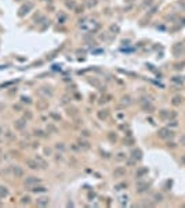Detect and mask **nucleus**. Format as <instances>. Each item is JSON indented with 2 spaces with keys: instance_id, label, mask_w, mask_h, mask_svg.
Wrapping results in <instances>:
<instances>
[{
  "instance_id": "nucleus-5",
  "label": "nucleus",
  "mask_w": 185,
  "mask_h": 208,
  "mask_svg": "<svg viewBox=\"0 0 185 208\" xmlns=\"http://www.w3.org/2000/svg\"><path fill=\"white\" fill-rule=\"evenodd\" d=\"M142 110L147 112H152L155 110V107L152 103H145V104H142Z\"/></svg>"
},
{
  "instance_id": "nucleus-4",
  "label": "nucleus",
  "mask_w": 185,
  "mask_h": 208,
  "mask_svg": "<svg viewBox=\"0 0 185 208\" xmlns=\"http://www.w3.org/2000/svg\"><path fill=\"white\" fill-rule=\"evenodd\" d=\"M148 189H149V183H142V182H139L138 187H137V192H138V193H144V192H147Z\"/></svg>"
},
{
  "instance_id": "nucleus-2",
  "label": "nucleus",
  "mask_w": 185,
  "mask_h": 208,
  "mask_svg": "<svg viewBox=\"0 0 185 208\" xmlns=\"http://www.w3.org/2000/svg\"><path fill=\"white\" fill-rule=\"evenodd\" d=\"M158 136L160 137V139H163V140H169V139H171V137L174 136V133L169 128H162V129H159Z\"/></svg>"
},
{
  "instance_id": "nucleus-9",
  "label": "nucleus",
  "mask_w": 185,
  "mask_h": 208,
  "mask_svg": "<svg viewBox=\"0 0 185 208\" xmlns=\"http://www.w3.org/2000/svg\"><path fill=\"white\" fill-rule=\"evenodd\" d=\"M160 118H162V120H167V118H169L170 120V112L167 111V110H162V111H160Z\"/></svg>"
},
{
  "instance_id": "nucleus-16",
  "label": "nucleus",
  "mask_w": 185,
  "mask_h": 208,
  "mask_svg": "<svg viewBox=\"0 0 185 208\" xmlns=\"http://www.w3.org/2000/svg\"><path fill=\"white\" fill-rule=\"evenodd\" d=\"M180 144H181V146H185V135H181V137H180Z\"/></svg>"
},
{
  "instance_id": "nucleus-11",
  "label": "nucleus",
  "mask_w": 185,
  "mask_h": 208,
  "mask_svg": "<svg viewBox=\"0 0 185 208\" xmlns=\"http://www.w3.org/2000/svg\"><path fill=\"white\" fill-rule=\"evenodd\" d=\"M39 204H40V205H47V204H48V199H46V197L39 199Z\"/></svg>"
},
{
  "instance_id": "nucleus-17",
  "label": "nucleus",
  "mask_w": 185,
  "mask_h": 208,
  "mask_svg": "<svg viewBox=\"0 0 185 208\" xmlns=\"http://www.w3.org/2000/svg\"><path fill=\"white\" fill-rule=\"evenodd\" d=\"M184 65H185V63H181V64H177V65H176V70H178V71H180V70H182V68H184Z\"/></svg>"
},
{
  "instance_id": "nucleus-15",
  "label": "nucleus",
  "mask_w": 185,
  "mask_h": 208,
  "mask_svg": "<svg viewBox=\"0 0 185 208\" xmlns=\"http://www.w3.org/2000/svg\"><path fill=\"white\" fill-rule=\"evenodd\" d=\"M152 4V0H145L144 3H142V8H145L147 6H151Z\"/></svg>"
},
{
  "instance_id": "nucleus-14",
  "label": "nucleus",
  "mask_w": 185,
  "mask_h": 208,
  "mask_svg": "<svg viewBox=\"0 0 185 208\" xmlns=\"http://www.w3.org/2000/svg\"><path fill=\"white\" fill-rule=\"evenodd\" d=\"M98 117H100L101 120H105V118L108 117V112H107V111H105V112H100V114H98Z\"/></svg>"
},
{
  "instance_id": "nucleus-8",
  "label": "nucleus",
  "mask_w": 185,
  "mask_h": 208,
  "mask_svg": "<svg viewBox=\"0 0 185 208\" xmlns=\"http://www.w3.org/2000/svg\"><path fill=\"white\" fill-rule=\"evenodd\" d=\"M171 103H173V105H180V104L182 103V97L181 96H174Z\"/></svg>"
},
{
  "instance_id": "nucleus-6",
  "label": "nucleus",
  "mask_w": 185,
  "mask_h": 208,
  "mask_svg": "<svg viewBox=\"0 0 185 208\" xmlns=\"http://www.w3.org/2000/svg\"><path fill=\"white\" fill-rule=\"evenodd\" d=\"M176 7L180 11H185V0H178L177 3H176Z\"/></svg>"
},
{
  "instance_id": "nucleus-10",
  "label": "nucleus",
  "mask_w": 185,
  "mask_h": 208,
  "mask_svg": "<svg viewBox=\"0 0 185 208\" xmlns=\"http://www.w3.org/2000/svg\"><path fill=\"white\" fill-rule=\"evenodd\" d=\"M122 103L126 104V105H129V104H131V99H130V96H124L123 99H122Z\"/></svg>"
},
{
  "instance_id": "nucleus-3",
  "label": "nucleus",
  "mask_w": 185,
  "mask_h": 208,
  "mask_svg": "<svg viewBox=\"0 0 185 208\" xmlns=\"http://www.w3.org/2000/svg\"><path fill=\"white\" fill-rule=\"evenodd\" d=\"M131 158H133V161H139L142 158V151H141L139 149L133 150V151H131Z\"/></svg>"
},
{
  "instance_id": "nucleus-13",
  "label": "nucleus",
  "mask_w": 185,
  "mask_h": 208,
  "mask_svg": "<svg viewBox=\"0 0 185 208\" xmlns=\"http://www.w3.org/2000/svg\"><path fill=\"white\" fill-rule=\"evenodd\" d=\"M7 190H6V187H1L0 186V197H4V196H7Z\"/></svg>"
},
{
  "instance_id": "nucleus-1",
  "label": "nucleus",
  "mask_w": 185,
  "mask_h": 208,
  "mask_svg": "<svg viewBox=\"0 0 185 208\" xmlns=\"http://www.w3.org/2000/svg\"><path fill=\"white\" fill-rule=\"evenodd\" d=\"M171 51H173L174 57H181L182 54H185V46L182 43H176V45H173Z\"/></svg>"
},
{
  "instance_id": "nucleus-12",
  "label": "nucleus",
  "mask_w": 185,
  "mask_h": 208,
  "mask_svg": "<svg viewBox=\"0 0 185 208\" xmlns=\"http://www.w3.org/2000/svg\"><path fill=\"white\" fill-rule=\"evenodd\" d=\"M126 174V169H123V168H119V169H116L115 171V175H124Z\"/></svg>"
},
{
  "instance_id": "nucleus-7",
  "label": "nucleus",
  "mask_w": 185,
  "mask_h": 208,
  "mask_svg": "<svg viewBox=\"0 0 185 208\" xmlns=\"http://www.w3.org/2000/svg\"><path fill=\"white\" fill-rule=\"evenodd\" d=\"M152 199H153L155 203H162V201H163V194H162V193H155Z\"/></svg>"
},
{
  "instance_id": "nucleus-18",
  "label": "nucleus",
  "mask_w": 185,
  "mask_h": 208,
  "mask_svg": "<svg viewBox=\"0 0 185 208\" xmlns=\"http://www.w3.org/2000/svg\"><path fill=\"white\" fill-rule=\"evenodd\" d=\"M117 155H119V157H117V160H123V158H124V157H123V155H124L123 153H119Z\"/></svg>"
}]
</instances>
